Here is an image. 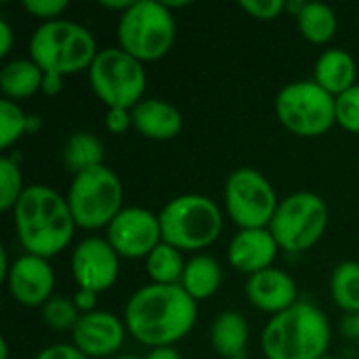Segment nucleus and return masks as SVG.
Returning a JSON list of instances; mask_svg holds the SVG:
<instances>
[{"label":"nucleus","instance_id":"obj_1","mask_svg":"<svg viewBox=\"0 0 359 359\" xmlns=\"http://www.w3.org/2000/svg\"><path fill=\"white\" fill-rule=\"evenodd\" d=\"M196 316V301L181 284H147L130 297L124 309L128 332L151 349L181 341L194 328Z\"/></svg>","mask_w":359,"mask_h":359},{"label":"nucleus","instance_id":"obj_2","mask_svg":"<svg viewBox=\"0 0 359 359\" xmlns=\"http://www.w3.org/2000/svg\"><path fill=\"white\" fill-rule=\"evenodd\" d=\"M13 212L19 242L34 257L50 259L59 255L76 229L67 200L46 185L25 187Z\"/></svg>","mask_w":359,"mask_h":359},{"label":"nucleus","instance_id":"obj_3","mask_svg":"<svg viewBox=\"0 0 359 359\" xmlns=\"http://www.w3.org/2000/svg\"><path fill=\"white\" fill-rule=\"evenodd\" d=\"M267 359H320L330 345V324L311 303H297L273 316L261 337Z\"/></svg>","mask_w":359,"mask_h":359},{"label":"nucleus","instance_id":"obj_4","mask_svg":"<svg viewBox=\"0 0 359 359\" xmlns=\"http://www.w3.org/2000/svg\"><path fill=\"white\" fill-rule=\"evenodd\" d=\"M97 53L93 34L67 19L44 21L29 40V57L44 74H78L93 65Z\"/></svg>","mask_w":359,"mask_h":359},{"label":"nucleus","instance_id":"obj_5","mask_svg":"<svg viewBox=\"0 0 359 359\" xmlns=\"http://www.w3.org/2000/svg\"><path fill=\"white\" fill-rule=\"evenodd\" d=\"M158 217L162 242L181 252L210 246L223 229V215L219 206L200 194H185L170 200Z\"/></svg>","mask_w":359,"mask_h":359},{"label":"nucleus","instance_id":"obj_6","mask_svg":"<svg viewBox=\"0 0 359 359\" xmlns=\"http://www.w3.org/2000/svg\"><path fill=\"white\" fill-rule=\"evenodd\" d=\"M120 48L135 59H162L175 42V19L170 8L158 0H135L118 21Z\"/></svg>","mask_w":359,"mask_h":359},{"label":"nucleus","instance_id":"obj_7","mask_svg":"<svg viewBox=\"0 0 359 359\" xmlns=\"http://www.w3.org/2000/svg\"><path fill=\"white\" fill-rule=\"evenodd\" d=\"M276 114L286 130L299 137H320L337 122V97L316 80L290 82L278 93Z\"/></svg>","mask_w":359,"mask_h":359},{"label":"nucleus","instance_id":"obj_8","mask_svg":"<svg viewBox=\"0 0 359 359\" xmlns=\"http://www.w3.org/2000/svg\"><path fill=\"white\" fill-rule=\"evenodd\" d=\"M67 204L76 227H107L122 210V183L103 164L88 168L74 177Z\"/></svg>","mask_w":359,"mask_h":359},{"label":"nucleus","instance_id":"obj_9","mask_svg":"<svg viewBox=\"0 0 359 359\" xmlns=\"http://www.w3.org/2000/svg\"><path fill=\"white\" fill-rule=\"evenodd\" d=\"M88 80L95 95L109 109H130L143 101L145 69L139 59L122 48H103L88 67Z\"/></svg>","mask_w":359,"mask_h":359},{"label":"nucleus","instance_id":"obj_10","mask_svg":"<svg viewBox=\"0 0 359 359\" xmlns=\"http://www.w3.org/2000/svg\"><path fill=\"white\" fill-rule=\"evenodd\" d=\"M328 225L326 202L311 191H297L278 204L269 231L278 246L288 252H303L320 242Z\"/></svg>","mask_w":359,"mask_h":359},{"label":"nucleus","instance_id":"obj_11","mask_svg":"<svg viewBox=\"0 0 359 359\" xmlns=\"http://www.w3.org/2000/svg\"><path fill=\"white\" fill-rule=\"evenodd\" d=\"M278 198L271 183L255 168H238L225 183V206L240 229H267L276 210Z\"/></svg>","mask_w":359,"mask_h":359},{"label":"nucleus","instance_id":"obj_12","mask_svg":"<svg viewBox=\"0 0 359 359\" xmlns=\"http://www.w3.org/2000/svg\"><path fill=\"white\" fill-rule=\"evenodd\" d=\"M107 242L118 252V257L147 259L162 242L160 217L139 206L122 208L120 215L107 225Z\"/></svg>","mask_w":359,"mask_h":359},{"label":"nucleus","instance_id":"obj_13","mask_svg":"<svg viewBox=\"0 0 359 359\" xmlns=\"http://www.w3.org/2000/svg\"><path fill=\"white\" fill-rule=\"evenodd\" d=\"M72 273L80 290L105 292L120 273V257L107 240L86 238L80 242L72 257Z\"/></svg>","mask_w":359,"mask_h":359},{"label":"nucleus","instance_id":"obj_14","mask_svg":"<svg viewBox=\"0 0 359 359\" xmlns=\"http://www.w3.org/2000/svg\"><path fill=\"white\" fill-rule=\"evenodd\" d=\"M6 284L19 305L44 307L53 299L50 294L55 288V273L48 265V259L23 255L11 265L6 273Z\"/></svg>","mask_w":359,"mask_h":359},{"label":"nucleus","instance_id":"obj_15","mask_svg":"<svg viewBox=\"0 0 359 359\" xmlns=\"http://www.w3.org/2000/svg\"><path fill=\"white\" fill-rule=\"evenodd\" d=\"M74 345L86 358H107L124 343V324L107 311L82 313L72 330Z\"/></svg>","mask_w":359,"mask_h":359},{"label":"nucleus","instance_id":"obj_16","mask_svg":"<svg viewBox=\"0 0 359 359\" xmlns=\"http://www.w3.org/2000/svg\"><path fill=\"white\" fill-rule=\"evenodd\" d=\"M246 297L257 309L278 316L297 305V284L286 271L269 267L248 278Z\"/></svg>","mask_w":359,"mask_h":359},{"label":"nucleus","instance_id":"obj_17","mask_svg":"<svg viewBox=\"0 0 359 359\" xmlns=\"http://www.w3.org/2000/svg\"><path fill=\"white\" fill-rule=\"evenodd\" d=\"M278 242L269 229H240L229 244V263L248 276L269 269L278 255Z\"/></svg>","mask_w":359,"mask_h":359},{"label":"nucleus","instance_id":"obj_18","mask_svg":"<svg viewBox=\"0 0 359 359\" xmlns=\"http://www.w3.org/2000/svg\"><path fill=\"white\" fill-rule=\"evenodd\" d=\"M133 126L147 139L168 141L183 128V118L175 105L162 99H143L133 107Z\"/></svg>","mask_w":359,"mask_h":359},{"label":"nucleus","instance_id":"obj_19","mask_svg":"<svg viewBox=\"0 0 359 359\" xmlns=\"http://www.w3.org/2000/svg\"><path fill=\"white\" fill-rule=\"evenodd\" d=\"M355 76H358L355 61L343 48L326 50L316 63V82L332 97H339L351 86H355Z\"/></svg>","mask_w":359,"mask_h":359},{"label":"nucleus","instance_id":"obj_20","mask_svg":"<svg viewBox=\"0 0 359 359\" xmlns=\"http://www.w3.org/2000/svg\"><path fill=\"white\" fill-rule=\"evenodd\" d=\"M210 341L215 351L223 359L244 358L248 343V324L236 311L221 313L210 330Z\"/></svg>","mask_w":359,"mask_h":359},{"label":"nucleus","instance_id":"obj_21","mask_svg":"<svg viewBox=\"0 0 359 359\" xmlns=\"http://www.w3.org/2000/svg\"><path fill=\"white\" fill-rule=\"evenodd\" d=\"M44 72L32 59H15L0 72V90L4 99H25L42 90Z\"/></svg>","mask_w":359,"mask_h":359},{"label":"nucleus","instance_id":"obj_22","mask_svg":"<svg viewBox=\"0 0 359 359\" xmlns=\"http://www.w3.org/2000/svg\"><path fill=\"white\" fill-rule=\"evenodd\" d=\"M221 280L223 273L219 263L208 255H198L187 261L181 278V286L194 301H204L219 290Z\"/></svg>","mask_w":359,"mask_h":359},{"label":"nucleus","instance_id":"obj_23","mask_svg":"<svg viewBox=\"0 0 359 359\" xmlns=\"http://www.w3.org/2000/svg\"><path fill=\"white\" fill-rule=\"evenodd\" d=\"M297 23L303 38H307L313 44H324L332 40L339 27L337 13L324 2H307L303 13L297 17Z\"/></svg>","mask_w":359,"mask_h":359},{"label":"nucleus","instance_id":"obj_24","mask_svg":"<svg viewBox=\"0 0 359 359\" xmlns=\"http://www.w3.org/2000/svg\"><path fill=\"white\" fill-rule=\"evenodd\" d=\"M103 160V145L90 133H76L67 139L63 147V162L67 170L80 175L88 168L101 166Z\"/></svg>","mask_w":359,"mask_h":359},{"label":"nucleus","instance_id":"obj_25","mask_svg":"<svg viewBox=\"0 0 359 359\" xmlns=\"http://www.w3.org/2000/svg\"><path fill=\"white\" fill-rule=\"evenodd\" d=\"M185 265L187 263L183 261L181 250H177L166 242H160L154 248V252L147 257V273L154 284H164V286L181 284Z\"/></svg>","mask_w":359,"mask_h":359},{"label":"nucleus","instance_id":"obj_26","mask_svg":"<svg viewBox=\"0 0 359 359\" xmlns=\"http://www.w3.org/2000/svg\"><path fill=\"white\" fill-rule=\"evenodd\" d=\"M332 301L347 313H359V263L345 261L332 271L330 280Z\"/></svg>","mask_w":359,"mask_h":359},{"label":"nucleus","instance_id":"obj_27","mask_svg":"<svg viewBox=\"0 0 359 359\" xmlns=\"http://www.w3.org/2000/svg\"><path fill=\"white\" fill-rule=\"evenodd\" d=\"M29 116L23 114V109L11 101L2 99L0 101V147L8 149L17 139H21L27 133Z\"/></svg>","mask_w":359,"mask_h":359},{"label":"nucleus","instance_id":"obj_28","mask_svg":"<svg viewBox=\"0 0 359 359\" xmlns=\"http://www.w3.org/2000/svg\"><path fill=\"white\" fill-rule=\"evenodd\" d=\"M23 191L25 187L17 162L11 158H0V210L6 212L15 208Z\"/></svg>","mask_w":359,"mask_h":359},{"label":"nucleus","instance_id":"obj_29","mask_svg":"<svg viewBox=\"0 0 359 359\" xmlns=\"http://www.w3.org/2000/svg\"><path fill=\"white\" fill-rule=\"evenodd\" d=\"M42 318H44V324L53 330H67V328L74 330V326L80 320V309L69 299L53 297L42 307Z\"/></svg>","mask_w":359,"mask_h":359},{"label":"nucleus","instance_id":"obj_30","mask_svg":"<svg viewBox=\"0 0 359 359\" xmlns=\"http://www.w3.org/2000/svg\"><path fill=\"white\" fill-rule=\"evenodd\" d=\"M337 122L345 130L359 135V84L337 97Z\"/></svg>","mask_w":359,"mask_h":359},{"label":"nucleus","instance_id":"obj_31","mask_svg":"<svg viewBox=\"0 0 359 359\" xmlns=\"http://www.w3.org/2000/svg\"><path fill=\"white\" fill-rule=\"evenodd\" d=\"M23 8L34 17L53 21L67 8V2L65 0H23Z\"/></svg>","mask_w":359,"mask_h":359},{"label":"nucleus","instance_id":"obj_32","mask_svg":"<svg viewBox=\"0 0 359 359\" xmlns=\"http://www.w3.org/2000/svg\"><path fill=\"white\" fill-rule=\"evenodd\" d=\"M240 6L248 15L265 21V19H276L286 8V2L284 0H242Z\"/></svg>","mask_w":359,"mask_h":359},{"label":"nucleus","instance_id":"obj_33","mask_svg":"<svg viewBox=\"0 0 359 359\" xmlns=\"http://www.w3.org/2000/svg\"><path fill=\"white\" fill-rule=\"evenodd\" d=\"M36 359H88L76 345H50L42 349Z\"/></svg>","mask_w":359,"mask_h":359},{"label":"nucleus","instance_id":"obj_34","mask_svg":"<svg viewBox=\"0 0 359 359\" xmlns=\"http://www.w3.org/2000/svg\"><path fill=\"white\" fill-rule=\"evenodd\" d=\"M105 124L109 128V133L114 135H122L130 128L133 124V114H128V109H109L105 116Z\"/></svg>","mask_w":359,"mask_h":359},{"label":"nucleus","instance_id":"obj_35","mask_svg":"<svg viewBox=\"0 0 359 359\" xmlns=\"http://www.w3.org/2000/svg\"><path fill=\"white\" fill-rule=\"evenodd\" d=\"M74 303H76V307H78L82 313H90V311L95 309V303H97V292L78 290L76 297H74Z\"/></svg>","mask_w":359,"mask_h":359},{"label":"nucleus","instance_id":"obj_36","mask_svg":"<svg viewBox=\"0 0 359 359\" xmlns=\"http://www.w3.org/2000/svg\"><path fill=\"white\" fill-rule=\"evenodd\" d=\"M13 46V29L6 19H0V57H4Z\"/></svg>","mask_w":359,"mask_h":359},{"label":"nucleus","instance_id":"obj_37","mask_svg":"<svg viewBox=\"0 0 359 359\" xmlns=\"http://www.w3.org/2000/svg\"><path fill=\"white\" fill-rule=\"evenodd\" d=\"M63 86V76L59 74H44V80H42V93L46 95H55L59 93Z\"/></svg>","mask_w":359,"mask_h":359},{"label":"nucleus","instance_id":"obj_38","mask_svg":"<svg viewBox=\"0 0 359 359\" xmlns=\"http://www.w3.org/2000/svg\"><path fill=\"white\" fill-rule=\"evenodd\" d=\"M145 359H181L175 347H154Z\"/></svg>","mask_w":359,"mask_h":359},{"label":"nucleus","instance_id":"obj_39","mask_svg":"<svg viewBox=\"0 0 359 359\" xmlns=\"http://www.w3.org/2000/svg\"><path fill=\"white\" fill-rule=\"evenodd\" d=\"M345 332H347L349 337H355L359 341V313L349 316V318L345 320Z\"/></svg>","mask_w":359,"mask_h":359},{"label":"nucleus","instance_id":"obj_40","mask_svg":"<svg viewBox=\"0 0 359 359\" xmlns=\"http://www.w3.org/2000/svg\"><path fill=\"white\" fill-rule=\"evenodd\" d=\"M307 6V2L305 0H290V2H286V11L288 13H292L294 17H299L301 13H303V8Z\"/></svg>","mask_w":359,"mask_h":359},{"label":"nucleus","instance_id":"obj_41","mask_svg":"<svg viewBox=\"0 0 359 359\" xmlns=\"http://www.w3.org/2000/svg\"><path fill=\"white\" fill-rule=\"evenodd\" d=\"M6 355H8V351H6V341L0 339V359H6Z\"/></svg>","mask_w":359,"mask_h":359},{"label":"nucleus","instance_id":"obj_42","mask_svg":"<svg viewBox=\"0 0 359 359\" xmlns=\"http://www.w3.org/2000/svg\"><path fill=\"white\" fill-rule=\"evenodd\" d=\"M116 359H141V358H135V355H120V358Z\"/></svg>","mask_w":359,"mask_h":359},{"label":"nucleus","instance_id":"obj_43","mask_svg":"<svg viewBox=\"0 0 359 359\" xmlns=\"http://www.w3.org/2000/svg\"><path fill=\"white\" fill-rule=\"evenodd\" d=\"M320 359H339V358H330V355H324V358H320Z\"/></svg>","mask_w":359,"mask_h":359},{"label":"nucleus","instance_id":"obj_44","mask_svg":"<svg viewBox=\"0 0 359 359\" xmlns=\"http://www.w3.org/2000/svg\"><path fill=\"white\" fill-rule=\"evenodd\" d=\"M236 359H244V358H236Z\"/></svg>","mask_w":359,"mask_h":359}]
</instances>
